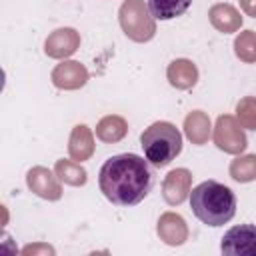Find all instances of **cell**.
<instances>
[{
	"mask_svg": "<svg viewBox=\"0 0 256 256\" xmlns=\"http://www.w3.org/2000/svg\"><path fill=\"white\" fill-rule=\"evenodd\" d=\"M236 118L242 124V128L256 132V98L254 96H244L236 104Z\"/></svg>",
	"mask_w": 256,
	"mask_h": 256,
	"instance_id": "obj_21",
	"label": "cell"
},
{
	"mask_svg": "<svg viewBox=\"0 0 256 256\" xmlns=\"http://www.w3.org/2000/svg\"><path fill=\"white\" fill-rule=\"evenodd\" d=\"M212 140L222 152L236 154V156L242 154L248 146V138L244 134V128L238 122V118L232 114L218 116V120L212 128Z\"/></svg>",
	"mask_w": 256,
	"mask_h": 256,
	"instance_id": "obj_5",
	"label": "cell"
},
{
	"mask_svg": "<svg viewBox=\"0 0 256 256\" xmlns=\"http://www.w3.org/2000/svg\"><path fill=\"white\" fill-rule=\"evenodd\" d=\"M232 180L236 182H252L256 180V154H244V156H236L232 162H230V168H228Z\"/></svg>",
	"mask_w": 256,
	"mask_h": 256,
	"instance_id": "obj_19",
	"label": "cell"
},
{
	"mask_svg": "<svg viewBox=\"0 0 256 256\" xmlns=\"http://www.w3.org/2000/svg\"><path fill=\"white\" fill-rule=\"evenodd\" d=\"M190 208L202 224L212 228L224 226L236 214V196L228 186L204 180L190 190Z\"/></svg>",
	"mask_w": 256,
	"mask_h": 256,
	"instance_id": "obj_2",
	"label": "cell"
},
{
	"mask_svg": "<svg viewBox=\"0 0 256 256\" xmlns=\"http://www.w3.org/2000/svg\"><path fill=\"white\" fill-rule=\"evenodd\" d=\"M62 180L56 176V172L48 170L46 166H32L26 172V184L30 192H34L38 198L44 200H60L62 198Z\"/></svg>",
	"mask_w": 256,
	"mask_h": 256,
	"instance_id": "obj_7",
	"label": "cell"
},
{
	"mask_svg": "<svg viewBox=\"0 0 256 256\" xmlns=\"http://www.w3.org/2000/svg\"><path fill=\"white\" fill-rule=\"evenodd\" d=\"M168 82L178 90H190L198 82V68L188 58H176L166 68Z\"/></svg>",
	"mask_w": 256,
	"mask_h": 256,
	"instance_id": "obj_14",
	"label": "cell"
},
{
	"mask_svg": "<svg viewBox=\"0 0 256 256\" xmlns=\"http://www.w3.org/2000/svg\"><path fill=\"white\" fill-rule=\"evenodd\" d=\"M126 134H128V122L118 114H108L96 124V138L106 144L120 142Z\"/></svg>",
	"mask_w": 256,
	"mask_h": 256,
	"instance_id": "obj_16",
	"label": "cell"
},
{
	"mask_svg": "<svg viewBox=\"0 0 256 256\" xmlns=\"http://www.w3.org/2000/svg\"><path fill=\"white\" fill-rule=\"evenodd\" d=\"M184 134L196 146L206 144L212 136V122H210L208 114L202 110L188 112V116L184 118Z\"/></svg>",
	"mask_w": 256,
	"mask_h": 256,
	"instance_id": "obj_15",
	"label": "cell"
},
{
	"mask_svg": "<svg viewBox=\"0 0 256 256\" xmlns=\"http://www.w3.org/2000/svg\"><path fill=\"white\" fill-rule=\"evenodd\" d=\"M240 8L246 16L256 18V0H240Z\"/></svg>",
	"mask_w": 256,
	"mask_h": 256,
	"instance_id": "obj_23",
	"label": "cell"
},
{
	"mask_svg": "<svg viewBox=\"0 0 256 256\" xmlns=\"http://www.w3.org/2000/svg\"><path fill=\"white\" fill-rule=\"evenodd\" d=\"M140 146L152 166L164 168L182 152V134L172 122L158 120L140 134Z\"/></svg>",
	"mask_w": 256,
	"mask_h": 256,
	"instance_id": "obj_3",
	"label": "cell"
},
{
	"mask_svg": "<svg viewBox=\"0 0 256 256\" xmlns=\"http://www.w3.org/2000/svg\"><path fill=\"white\" fill-rule=\"evenodd\" d=\"M192 0H148V8L156 20H172L190 8Z\"/></svg>",
	"mask_w": 256,
	"mask_h": 256,
	"instance_id": "obj_18",
	"label": "cell"
},
{
	"mask_svg": "<svg viewBox=\"0 0 256 256\" xmlns=\"http://www.w3.org/2000/svg\"><path fill=\"white\" fill-rule=\"evenodd\" d=\"M156 232H158L160 240L168 246H182L188 240V224L176 212H164L158 218Z\"/></svg>",
	"mask_w": 256,
	"mask_h": 256,
	"instance_id": "obj_11",
	"label": "cell"
},
{
	"mask_svg": "<svg viewBox=\"0 0 256 256\" xmlns=\"http://www.w3.org/2000/svg\"><path fill=\"white\" fill-rule=\"evenodd\" d=\"M50 78L52 84L60 90H78L88 82V70L76 60H62L54 66Z\"/></svg>",
	"mask_w": 256,
	"mask_h": 256,
	"instance_id": "obj_9",
	"label": "cell"
},
{
	"mask_svg": "<svg viewBox=\"0 0 256 256\" xmlns=\"http://www.w3.org/2000/svg\"><path fill=\"white\" fill-rule=\"evenodd\" d=\"M22 256H54L56 250L50 246V244H44V242H36V244H28L20 250Z\"/></svg>",
	"mask_w": 256,
	"mask_h": 256,
	"instance_id": "obj_22",
	"label": "cell"
},
{
	"mask_svg": "<svg viewBox=\"0 0 256 256\" xmlns=\"http://www.w3.org/2000/svg\"><path fill=\"white\" fill-rule=\"evenodd\" d=\"M98 184L108 202L116 206H134L150 194L154 172L138 154H116L102 164Z\"/></svg>",
	"mask_w": 256,
	"mask_h": 256,
	"instance_id": "obj_1",
	"label": "cell"
},
{
	"mask_svg": "<svg viewBox=\"0 0 256 256\" xmlns=\"http://www.w3.org/2000/svg\"><path fill=\"white\" fill-rule=\"evenodd\" d=\"M10 246H12V240L4 234V240H2V246H0V254L2 256H8V254H16L18 252L16 248H10Z\"/></svg>",
	"mask_w": 256,
	"mask_h": 256,
	"instance_id": "obj_24",
	"label": "cell"
},
{
	"mask_svg": "<svg viewBox=\"0 0 256 256\" xmlns=\"http://www.w3.org/2000/svg\"><path fill=\"white\" fill-rule=\"evenodd\" d=\"M234 54L246 64L256 62V32L254 30H244L234 38Z\"/></svg>",
	"mask_w": 256,
	"mask_h": 256,
	"instance_id": "obj_20",
	"label": "cell"
},
{
	"mask_svg": "<svg viewBox=\"0 0 256 256\" xmlns=\"http://www.w3.org/2000/svg\"><path fill=\"white\" fill-rule=\"evenodd\" d=\"M190 188H192V172L188 168H176L166 174L162 182V196L166 204L178 206L190 196Z\"/></svg>",
	"mask_w": 256,
	"mask_h": 256,
	"instance_id": "obj_10",
	"label": "cell"
},
{
	"mask_svg": "<svg viewBox=\"0 0 256 256\" xmlns=\"http://www.w3.org/2000/svg\"><path fill=\"white\" fill-rule=\"evenodd\" d=\"M220 252L226 256H256V226L240 224L232 226L220 240Z\"/></svg>",
	"mask_w": 256,
	"mask_h": 256,
	"instance_id": "obj_6",
	"label": "cell"
},
{
	"mask_svg": "<svg viewBox=\"0 0 256 256\" xmlns=\"http://www.w3.org/2000/svg\"><path fill=\"white\" fill-rule=\"evenodd\" d=\"M122 32L134 42H148L156 34V18L144 0H124L118 10Z\"/></svg>",
	"mask_w": 256,
	"mask_h": 256,
	"instance_id": "obj_4",
	"label": "cell"
},
{
	"mask_svg": "<svg viewBox=\"0 0 256 256\" xmlns=\"http://www.w3.org/2000/svg\"><path fill=\"white\" fill-rule=\"evenodd\" d=\"M94 134L86 124H78L72 128L70 138H68V154L72 160L76 162H84L90 160L94 154Z\"/></svg>",
	"mask_w": 256,
	"mask_h": 256,
	"instance_id": "obj_13",
	"label": "cell"
},
{
	"mask_svg": "<svg viewBox=\"0 0 256 256\" xmlns=\"http://www.w3.org/2000/svg\"><path fill=\"white\" fill-rule=\"evenodd\" d=\"M78 48H80V32H76L74 28H68V26L50 32L48 38L44 40L46 56L56 58V60H66Z\"/></svg>",
	"mask_w": 256,
	"mask_h": 256,
	"instance_id": "obj_8",
	"label": "cell"
},
{
	"mask_svg": "<svg viewBox=\"0 0 256 256\" xmlns=\"http://www.w3.org/2000/svg\"><path fill=\"white\" fill-rule=\"evenodd\" d=\"M54 172L56 176L68 184V186H84L88 180V172L84 170V166L76 160H56L54 164Z\"/></svg>",
	"mask_w": 256,
	"mask_h": 256,
	"instance_id": "obj_17",
	"label": "cell"
},
{
	"mask_svg": "<svg viewBox=\"0 0 256 256\" xmlns=\"http://www.w3.org/2000/svg\"><path fill=\"white\" fill-rule=\"evenodd\" d=\"M208 18H210V24L222 34H232L242 28L240 12L232 4H226V2H218V4L210 6Z\"/></svg>",
	"mask_w": 256,
	"mask_h": 256,
	"instance_id": "obj_12",
	"label": "cell"
}]
</instances>
